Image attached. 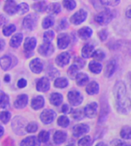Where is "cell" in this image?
<instances>
[{
	"label": "cell",
	"mask_w": 131,
	"mask_h": 146,
	"mask_svg": "<svg viewBox=\"0 0 131 146\" xmlns=\"http://www.w3.org/2000/svg\"><path fill=\"white\" fill-rule=\"evenodd\" d=\"M114 95L118 110L123 114H128L130 110V101L125 84L123 81H118L116 83L114 86Z\"/></svg>",
	"instance_id": "cell-1"
},
{
	"label": "cell",
	"mask_w": 131,
	"mask_h": 146,
	"mask_svg": "<svg viewBox=\"0 0 131 146\" xmlns=\"http://www.w3.org/2000/svg\"><path fill=\"white\" fill-rule=\"evenodd\" d=\"M114 17V14L111 10H105L95 16V21L100 25H107L108 24Z\"/></svg>",
	"instance_id": "cell-2"
},
{
	"label": "cell",
	"mask_w": 131,
	"mask_h": 146,
	"mask_svg": "<svg viewBox=\"0 0 131 146\" xmlns=\"http://www.w3.org/2000/svg\"><path fill=\"white\" fill-rule=\"evenodd\" d=\"M26 121L25 119L20 116H17V117H14V119L13 120L12 128L14 132L16 133L18 135H22L24 134V129L26 127Z\"/></svg>",
	"instance_id": "cell-3"
},
{
	"label": "cell",
	"mask_w": 131,
	"mask_h": 146,
	"mask_svg": "<svg viewBox=\"0 0 131 146\" xmlns=\"http://www.w3.org/2000/svg\"><path fill=\"white\" fill-rule=\"evenodd\" d=\"M37 21H38V17L36 16V15H34V14H29L28 15H26L23 19L22 27L26 30L32 31V30L35 29V27L37 26Z\"/></svg>",
	"instance_id": "cell-4"
},
{
	"label": "cell",
	"mask_w": 131,
	"mask_h": 146,
	"mask_svg": "<svg viewBox=\"0 0 131 146\" xmlns=\"http://www.w3.org/2000/svg\"><path fill=\"white\" fill-rule=\"evenodd\" d=\"M67 98H68V101H69L70 104L72 105V106L79 105L83 102V99H84L83 96L78 91H71V92H69L68 94H67Z\"/></svg>",
	"instance_id": "cell-5"
},
{
	"label": "cell",
	"mask_w": 131,
	"mask_h": 146,
	"mask_svg": "<svg viewBox=\"0 0 131 146\" xmlns=\"http://www.w3.org/2000/svg\"><path fill=\"white\" fill-rule=\"evenodd\" d=\"M87 15L88 14L84 9H79L71 17L70 21L74 25H79L85 21V20L87 19Z\"/></svg>",
	"instance_id": "cell-6"
},
{
	"label": "cell",
	"mask_w": 131,
	"mask_h": 146,
	"mask_svg": "<svg viewBox=\"0 0 131 146\" xmlns=\"http://www.w3.org/2000/svg\"><path fill=\"white\" fill-rule=\"evenodd\" d=\"M55 117V113L51 110H45L40 115V119L44 124L51 123Z\"/></svg>",
	"instance_id": "cell-7"
},
{
	"label": "cell",
	"mask_w": 131,
	"mask_h": 146,
	"mask_svg": "<svg viewBox=\"0 0 131 146\" xmlns=\"http://www.w3.org/2000/svg\"><path fill=\"white\" fill-rule=\"evenodd\" d=\"M38 52L43 56H49L54 53V46L51 43H43L38 48Z\"/></svg>",
	"instance_id": "cell-8"
},
{
	"label": "cell",
	"mask_w": 131,
	"mask_h": 146,
	"mask_svg": "<svg viewBox=\"0 0 131 146\" xmlns=\"http://www.w3.org/2000/svg\"><path fill=\"white\" fill-rule=\"evenodd\" d=\"M97 108H98V105L96 103H91L86 105L84 110V115H86L89 118H94L97 114Z\"/></svg>",
	"instance_id": "cell-9"
},
{
	"label": "cell",
	"mask_w": 131,
	"mask_h": 146,
	"mask_svg": "<svg viewBox=\"0 0 131 146\" xmlns=\"http://www.w3.org/2000/svg\"><path fill=\"white\" fill-rule=\"evenodd\" d=\"M70 44V37L66 33L60 34L57 38V45L59 49L64 50L67 48V46Z\"/></svg>",
	"instance_id": "cell-10"
},
{
	"label": "cell",
	"mask_w": 131,
	"mask_h": 146,
	"mask_svg": "<svg viewBox=\"0 0 131 146\" xmlns=\"http://www.w3.org/2000/svg\"><path fill=\"white\" fill-rule=\"evenodd\" d=\"M30 68L35 74H40L43 71V64L39 58H34L30 62Z\"/></svg>",
	"instance_id": "cell-11"
},
{
	"label": "cell",
	"mask_w": 131,
	"mask_h": 146,
	"mask_svg": "<svg viewBox=\"0 0 131 146\" xmlns=\"http://www.w3.org/2000/svg\"><path fill=\"white\" fill-rule=\"evenodd\" d=\"M70 58L71 56L69 53L67 52H63L61 53L55 59V62L59 67H65L66 65H67L70 62Z\"/></svg>",
	"instance_id": "cell-12"
},
{
	"label": "cell",
	"mask_w": 131,
	"mask_h": 146,
	"mask_svg": "<svg viewBox=\"0 0 131 146\" xmlns=\"http://www.w3.org/2000/svg\"><path fill=\"white\" fill-rule=\"evenodd\" d=\"M90 131V127L86 124H78L73 127V135L75 137H80L87 133Z\"/></svg>",
	"instance_id": "cell-13"
},
{
	"label": "cell",
	"mask_w": 131,
	"mask_h": 146,
	"mask_svg": "<svg viewBox=\"0 0 131 146\" xmlns=\"http://www.w3.org/2000/svg\"><path fill=\"white\" fill-rule=\"evenodd\" d=\"M49 87H50V83L48 78H45V77L41 78L37 83V90L38 92H45L49 90Z\"/></svg>",
	"instance_id": "cell-14"
},
{
	"label": "cell",
	"mask_w": 131,
	"mask_h": 146,
	"mask_svg": "<svg viewBox=\"0 0 131 146\" xmlns=\"http://www.w3.org/2000/svg\"><path fill=\"white\" fill-rule=\"evenodd\" d=\"M28 103V97L25 94L19 95L14 101V107L16 109H22L26 106Z\"/></svg>",
	"instance_id": "cell-15"
},
{
	"label": "cell",
	"mask_w": 131,
	"mask_h": 146,
	"mask_svg": "<svg viewBox=\"0 0 131 146\" xmlns=\"http://www.w3.org/2000/svg\"><path fill=\"white\" fill-rule=\"evenodd\" d=\"M17 4L14 0H7L4 4V11L9 15H14L16 13Z\"/></svg>",
	"instance_id": "cell-16"
},
{
	"label": "cell",
	"mask_w": 131,
	"mask_h": 146,
	"mask_svg": "<svg viewBox=\"0 0 131 146\" xmlns=\"http://www.w3.org/2000/svg\"><path fill=\"white\" fill-rule=\"evenodd\" d=\"M20 146H40V142L35 136H30L20 142Z\"/></svg>",
	"instance_id": "cell-17"
},
{
	"label": "cell",
	"mask_w": 131,
	"mask_h": 146,
	"mask_svg": "<svg viewBox=\"0 0 131 146\" xmlns=\"http://www.w3.org/2000/svg\"><path fill=\"white\" fill-rule=\"evenodd\" d=\"M116 66H117V63H116V61L115 60H110L107 66H106V68H105V75L107 77H111L113 76V74H114L115 70H116Z\"/></svg>",
	"instance_id": "cell-18"
},
{
	"label": "cell",
	"mask_w": 131,
	"mask_h": 146,
	"mask_svg": "<svg viewBox=\"0 0 131 146\" xmlns=\"http://www.w3.org/2000/svg\"><path fill=\"white\" fill-rule=\"evenodd\" d=\"M12 66V58L11 56L5 55L0 57V67L3 70H8Z\"/></svg>",
	"instance_id": "cell-19"
},
{
	"label": "cell",
	"mask_w": 131,
	"mask_h": 146,
	"mask_svg": "<svg viewBox=\"0 0 131 146\" xmlns=\"http://www.w3.org/2000/svg\"><path fill=\"white\" fill-rule=\"evenodd\" d=\"M37 45V39L34 37H30V38H26L25 43H24V49L25 50L30 52L32 50H33L35 49Z\"/></svg>",
	"instance_id": "cell-20"
},
{
	"label": "cell",
	"mask_w": 131,
	"mask_h": 146,
	"mask_svg": "<svg viewBox=\"0 0 131 146\" xmlns=\"http://www.w3.org/2000/svg\"><path fill=\"white\" fill-rule=\"evenodd\" d=\"M32 108L35 110H40L44 105V98L42 96H37L32 100Z\"/></svg>",
	"instance_id": "cell-21"
},
{
	"label": "cell",
	"mask_w": 131,
	"mask_h": 146,
	"mask_svg": "<svg viewBox=\"0 0 131 146\" xmlns=\"http://www.w3.org/2000/svg\"><path fill=\"white\" fill-rule=\"evenodd\" d=\"M78 36L81 38H83V39H88V38H90L92 36L93 30L90 27H84L79 29L78 32Z\"/></svg>",
	"instance_id": "cell-22"
},
{
	"label": "cell",
	"mask_w": 131,
	"mask_h": 146,
	"mask_svg": "<svg viewBox=\"0 0 131 146\" xmlns=\"http://www.w3.org/2000/svg\"><path fill=\"white\" fill-rule=\"evenodd\" d=\"M22 39H23L22 33H19L14 34L11 38V39H10V45H11V47H13V48H18L20 45V44L22 42Z\"/></svg>",
	"instance_id": "cell-23"
},
{
	"label": "cell",
	"mask_w": 131,
	"mask_h": 146,
	"mask_svg": "<svg viewBox=\"0 0 131 146\" xmlns=\"http://www.w3.org/2000/svg\"><path fill=\"white\" fill-rule=\"evenodd\" d=\"M94 45L91 44H86L83 49H82V56L84 58H89L92 56L93 52H94Z\"/></svg>",
	"instance_id": "cell-24"
},
{
	"label": "cell",
	"mask_w": 131,
	"mask_h": 146,
	"mask_svg": "<svg viewBox=\"0 0 131 146\" xmlns=\"http://www.w3.org/2000/svg\"><path fill=\"white\" fill-rule=\"evenodd\" d=\"M49 101L50 103L55 105V106H59L60 104H61L62 101H63V96L60 93H57V92H55V93H52L50 95V98H49Z\"/></svg>",
	"instance_id": "cell-25"
},
{
	"label": "cell",
	"mask_w": 131,
	"mask_h": 146,
	"mask_svg": "<svg viewBox=\"0 0 131 146\" xmlns=\"http://www.w3.org/2000/svg\"><path fill=\"white\" fill-rule=\"evenodd\" d=\"M99 85L97 82L95 81H92L90 82L87 87H86V92L88 94L90 95H95V94H97L99 92Z\"/></svg>",
	"instance_id": "cell-26"
},
{
	"label": "cell",
	"mask_w": 131,
	"mask_h": 146,
	"mask_svg": "<svg viewBox=\"0 0 131 146\" xmlns=\"http://www.w3.org/2000/svg\"><path fill=\"white\" fill-rule=\"evenodd\" d=\"M66 139V133L62 131H57L54 135V141L57 145L64 143Z\"/></svg>",
	"instance_id": "cell-27"
},
{
	"label": "cell",
	"mask_w": 131,
	"mask_h": 146,
	"mask_svg": "<svg viewBox=\"0 0 131 146\" xmlns=\"http://www.w3.org/2000/svg\"><path fill=\"white\" fill-rule=\"evenodd\" d=\"M47 8H48V5L45 1H39L32 5V9L36 12H38V13L44 12L45 10H47Z\"/></svg>",
	"instance_id": "cell-28"
},
{
	"label": "cell",
	"mask_w": 131,
	"mask_h": 146,
	"mask_svg": "<svg viewBox=\"0 0 131 146\" xmlns=\"http://www.w3.org/2000/svg\"><path fill=\"white\" fill-rule=\"evenodd\" d=\"M88 81H89V76H88L86 74L80 73V74H78L76 75V82H77L78 86H84Z\"/></svg>",
	"instance_id": "cell-29"
},
{
	"label": "cell",
	"mask_w": 131,
	"mask_h": 146,
	"mask_svg": "<svg viewBox=\"0 0 131 146\" xmlns=\"http://www.w3.org/2000/svg\"><path fill=\"white\" fill-rule=\"evenodd\" d=\"M89 68L94 74H100L102 70V66L101 63H99L95 61H92L89 64Z\"/></svg>",
	"instance_id": "cell-30"
},
{
	"label": "cell",
	"mask_w": 131,
	"mask_h": 146,
	"mask_svg": "<svg viewBox=\"0 0 131 146\" xmlns=\"http://www.w3.org/2000/svg\"><path fill=\"white\" fill-rule=\"evenodd\" d=\"M54 23H55L54 16L53 15H48L43 19V21L42 22V27H43V28L47 29V28H49L50 27H52L54 25Z\"/></svg>",
	"instance_id": "cell-31"
},
{
	"label": "cell",
	"mask_w": 131,
	"mask_h": 146,
	"mask_svg": "<svg viewBox=\"0 0 131 146\" xmlns=\"http://www.w3.org/2000/svg\"><path fill=\"white\" fill-rule=\"evenodd\" d=\"M9 105V98L7 94L0 92V108L5 109Z\"/></svg>",
	"instance_id": "cell-32"
},
{
	"label": "cell",
	"mask_w": 131,
	"mask_h": 146,
	"mask_svg": "<svg viewBox=\"0 0 131 146\" xmlns=\"http://www.w3.org/2000/svg\"><path fill=\"white\" fill-rule=\"evenodd\" d=\"M47 9L51 14H59L61 12V7L60 3H53L49 4V6H48Z\"/></svg>",
	"instance_id": "cell-33"
},
{
	"label": "cell",
	"mask_w": 131,
	"mask_h": 146,
	"mask_svg": "<svg viewBox=\"0 0 131 146\" xmlns=\"http://www.w3.org/2000/svg\"><path fill=\"white\" fill-rule=\"evenodd\" d=\"M67 85H68V81L66 78H57L55 80V86L57 88L63 89V88L66 87Z\"/></svg>",
	"instance_id": "cell-34"
},
{
	"label": "cell",
	"mask_w": 131,
	"mask_h": 146,
	"mask_svg": "<svg viewBox=\"0 0 131 146\" xmlns=\"http://www.w3.org/2000/svg\"><path fill=\"white\" fill-rule=\"evenodd\" d=\"M95 61L97 62H101L102 60H104V58L106 57V54L103 50H97L93 52L92 56H91Z\"/></svg>",
	"instance_id": "cell-35"
},
{
	"label": "cell",
	"mask_w": 131,
	"mask_h": 146,
	"mask_svg": "<svg viewBox=\"0 0 131 146\" xmlns=\"http://www.w3.org/2000/svg\"><path fill=\"white\" fill-rule=\"evenodd\" d=\"M16 30V27L15 25L14 24H9V25H7L5 26L3 28V33L5 35V36H9L11 35L12 33H14Z\"/></svg>",
	"instance_id": "cell-36"
},
{
	"label": "cell",
	"mask_w": 131,
	"mask_h": 146,
	"mask_svg": "<svg viewBox=\"0 0 131 146\" xmlns=\"http://www.w3.org/2000/svg\"><path fill=\"white\" fill-rule=\"evenodd\" d=\"M28 11H29V6H28L27 3H20L19 5H17L16 13H18L19 15H22V14L27 13Z\"/></svg>",
	"instance_id": "cell-37"
},
{
	"label": "cell",
	"mask_w": 131,
	"mask_h": 146,
	"mask_svg": "<svg viewBox=\"0 0 131 146\" xmlns=\"http://www.w3.org/2000/svg\"><path fill=\"white\" fill-rule=\"evenodd\" d=\"M120 135L124 139H130L131 138V129L129 126H126L122 128Z\"/></svg>",
	"instance_id": "cell-38"
},
{
	"label": "cell",
	"mask_w": 131,
	"mask_h": 146,
	"mask_svg": "<svg viewBox=\"0 0 131 146\" xmlns=\"http://www.w3.org/2000/svg\"><path fill=\"white\" fill-rule=\"evenodd\" d=\"M107 115H108V105H107V104H106L105 105H102V107H101L99 122L101 123L102 121H104Z\"/></svg>",
	"instance_id": "cell-39"
},
{
	"label": "cell",
	"mask_w": 131,
	"mask_h": 146,
	"mask_svg": "<svg viewBox=\"0 0 131 146\" xmlns=\"http://www.w3.org/2000/svg\"><path fill=\"white\" fill-rule=\"evenodd\" d=\"M72 118H74L75 120H82L84 117V110L82 109H78L72 111Z\"/></svg>",
	"instance_id": "cell-40"
},
{
	"label": "cell",
	"mask_w": 131,
	"mask_h": 146,
	"mask_svg": "<svg viewBox=\"0 0 131 146\" xmlns=\"http://www.w3.org/2000/svg\"><path fill=\"white\" fill-rule=\"evenodd\" d=\"M63 6L68 10H72L76 8L77 3L74 0H63Z\"/></svg>",
	"instance_id": "cell-41"
},
{
	"label": "cell",
	"mask_w": 131,
	"mask_h": 146,
	"mask_svg": "<svg viewBox=\"0 0 131 146\" xmlns=\"http://www.w3.org/2000/svg\"><path fill=\"white\" fill-rule=\"evenodd\" d=\"M92 143V139L90 136H85L78 141V146H90Z\"/></svg>",
	"instance_id": "cell-42"
},
{
	"label": "cell",
	"mask_w": 131,
	"mask_h": 146,
	"mask_svg": "<svg viewBox=\"0 0 131 146\" xmlns=\"http://www.w3.org/2000/svg\"><path fill=\"white\" fill-rule=\"evenodd\" d=\"M57 122H58V125L61 126V127H67L68 125H69V123H70L69 119H68L66 116H65V115L60 116V117L58 118Z\"/></svg>",
	"instance_id": "cell-43"
},
{
	"label": "cell",
	"mask_w": 131,
	"mask_h": 146,
	"mask_svg": "<svg viewBox=\"0 0 131 146\" xmlns=\"http://www.w3.org/2000/svg\"><path fill=\"white\" fill-rule=\"evenodd\" d=\"M55 37V33L52 30H49L43 34V40L45 43H50Z\"/></svg>",
	"instance_id": "cell-44"
},
{
	"label": "cell",
	"mask_w": 131,
	"mask_h": 146,
	"mask_svg": "<svg viewBox=\"0 0 131 146\" xmlns=\"http://www.w3.org/2000/svg\"><path fill=\"white\" fill-rule=\"evenodd\" d=\"M10 117H11V114L8 111H3V112H0V121L6 124L9 122V121L10 120Z\"/></svg>",
	"instance_id": "cell-45"
},
{
	"label": "cell",
	"mask_w": 131,
	"mask_h": 146,
	"mask_svg": "<svg viewBox=\"0 0 131 146\" xmlns=\"http://www.w3.org/2000/svg\"><path fill=\"white\" fill-rule=\"evenodd\" d=\"M49 139V133L47 131H42L38 135V140L42 143H47Z\"/></svg>",
	"instance_id": "cell-46"
},
{
	"label": "cell",
	"mask_w": 131,
	"mask_h": 146,
	"mask_svg": "<svg viewBox=\"0 0 131 146\" xmlns=\"http://www.w3.org/2000/svg\"><path fill=\"white\" fill-rule=\"evenodd\" d=\"M101 3L105 6H117L119 4L120 0H101Z\"/></svg>",
	"instance_id": "cell-47"
},
{
	"label": "cell",
	"mask_w": 131,
	"mask_h": 146,
	"mask_svg": "<svg viewBox=\"0 0 131 146\" xmlns=\"http://www.w3.org/2000/svg\"><path fill=\"white\" fill-rule=\"evenodd\" d=\"M78 70H79V68H78L75 64H72V65L68 68L67 73H68L69 76H71L72 78H73L75 75H77V73L78 72Z\"/></svg>",
	"instance_id": "cell-48"
},
{
	"label": "cell",
	"mask_w": 131,
	"mask_h": 146,
	"mask_svg": "<svg viewBox=\"0 0 131 146\" xmlns=\"http://www.w3.org/2000/svg\"><path fill=\"white\" fill-rule=\"evenodd\" d=\"M38 130V124L35 122H31L26 127V131L27 133H35Z\"/></svg>",
	"instance_id": "cell-49"
},
{
	"label": "cell",
	"mask_w": 131,
	"mask_h": 146,
	"mask_svg": "<svg viewBox=\"0 0 131 146\" xmlns=\"http://www.w3.org/2000/svg\"><path fill=\"white\" fill-rule=\"evenodd\" d=\"M68 25H69V22H68V21H67V19H66V18H63V19H61V20L60 21V23H59V26H58L59 30H64V29H66V28H67V27H68Z\"/></svg>",
	"instance_id": "cell-50"
},
{
	"label": "cell",
	"mask_w": 131,
	"mask_h": 146,
	"mask_svg": "<svg viewBox=\"0 0 131 146\" xmlns=\"http://www.w3.org/2000/svg\"><path fill=\"white\" fill-rule=\"evenodd\" d=\"M73 64H75L79 69H82L84 66H85V62L82 59V58H79V57H76L74 59V62Z\"/></svg>",
	"instance_id": "cell-51"
},
{
	"label": "cell",
	"mask_w": 131,
	"mask_h": 146,
	"mask_svg": "<svg viewBox=\"0 0 131 146\" xmlns=\"http://www.w3.org/2000/svg\"><path fill=\"white\" fill-rule=\"evenodd\" d=\"M107 35H108V33H107V31L105 30V29L101 30V31L99 33V37H100V38H101V41L106 40V39L107 38Z\"/></svg>",
	"instance_id": "cell-52"
},
{
	"label": "cell",
	"mask_w": 131,
	"mask_h": 146,
	"mask_svg": "<svg viewBox=\"0 0 131 146\" xmlns=\"http://www.w3.org/2000/svg\"><path fill=\"white\" fill-rule=\"evenodd\" d=\"M26 84H27V82H26V80L25 79H20L17 82V86H18L19 88H24V87H26Z\"/></svg>",
	"instance_id": "cell-53"
},
{
	"label": "cell",
	"mask_w": 131,
	"mask_h": 146,
	"mask_svg": "<svg viewBox=\"0 0 131 146\" xmlns=\"http://www.w3.org/2000/svg\"><path fill=\"white\" fill-rule=\"evenodd\" d=\"M3 146H14V141L12 139L8 138L5 139V141L3 142Z\"/></svg>",
	"instance_id": "cell-54"
},
{
	"label": "cell",
	"mask_w": 131,
	"mask_h": 146,
	"mask_svg": "<svg viewBox=\"0 0 131 146\" xmlns=\"http://www.w3.org/2000/svg\"><path fill=\"white\" fill-rule=\"evenodd\" d=\"M61 111H62L63 113H65V114H69V112L71 111V109H70V107H69L67 104H64V105L62 106Z\"/></svg>",
	"instance_id": "cell-55"
},
{
	"label": "cell",
	"mask_w": 131,
	"mask_h": 146,
	"mask_svg": "<svg viewBox=\"0 0 131 146\" xmlns=\"http://www.w3.org/2000/svg\"><path fill=\"white\" fill-rule=\"evenodd\" d=\"M7 22V19L4 15H0V26H3Z\"/></svg>",
	"instance_id": "cell-56"
},
{
	"label": "cell",
	"mask_w": 131,
	"mask_h": 146,
	"mask_svg": "<svg viewBox=\"0 0 131 146\" xmlns=\"http://www.w3.org/2000/svg\"><path fill=\"white\" fill-rule=\"evenodd\" d=\"M5 47V42L3 39H0V52L4 49Z\"/></svg>",
	"instance_id": "cell-57"
},
{
	"label": "cell",
	"mask_w": 131,
	"mask_h": 146,
	"mask_svg": "<svg viewBox=\"0 0 131 146\" xmlns=\"http://www.w3.org/2000/svg\"><path fill=\"white\" fill-rule=\"evenodd\" d=\"M4 81L5 82H9L10 81V75L9 74H6L4 77Z\"/></svg>",
	"instance_id": "cell-58"
},
{
	"label": "cell",
	"mask_w": 131,
	"mask_h": 146,
	"mask_svg": "<svg viewBox=\"0 0 131 146\" xmlns=\"http://www.w3.org/2000/svg\"><path fill=\"white\" fill-rule=\"evenodd\" d=\"M126 16H127L128 18H130V17H131L130 8V7H129V8L127 9V12H126Z\"/></svg>",
	"instance_id": "cell-59"
},
{
	"label": "cell",
	"mask_w": 131,
	"mask_h": 146,
	"mask_svg": "<svg viewBox=\"0 0 131 146\" xmlns=\"http://www.w3.org/2000/svg\"><path fill=\"white\" fill-rule=\"evenodd\" d=\"M3 133H4V130H3V127L2 126H0V137H2V136H3Z\"/></svg>",
	"instance_id": "cell-60"
},
{
	"label": "cell",
	"mask_w": 131,
	"mask_h": 146,
	"mask_svg": "<svg viewBox=\"0 0 131 146\" xmlns=\"http://www.w3.org/2000/svg\"><path fill=\"white\" fill-rule=\"evenodd\" d=\"M116 146H130V145L126 144V143H119L118 145H117Z\"/></svg>",
	"instance_id": "cell-61"
},
{
	"label": "cell",
	"mask_w": 131,
	"mask_h": 146,
	"mask_svg": "<svg viewBox=\"0 0 131 146\" xmlns=\"http://www.w3.org/2000/svg\"><path fill=\"white\" fill-rule=\"evenodd\" d=\"M96 146H107L106 144H104V143H99V144H97Z\"/></svg>",
	"instance_id": "cell-62"
},
{
	"label": "cell",
	"mask_w": 131,
	"mask_h": 146,
	"mask_svg": "<svg viewBox=\"0 0 131 146\" xmlns=\"http://www.w3.org/2000/svg\"><path fill=\"white\" fill-rule=\"evenodd\" d=\"M67 146H74L73 145H67Z\"/></svg>",
	"instance_id": "cell-63"
}]
</instances>
